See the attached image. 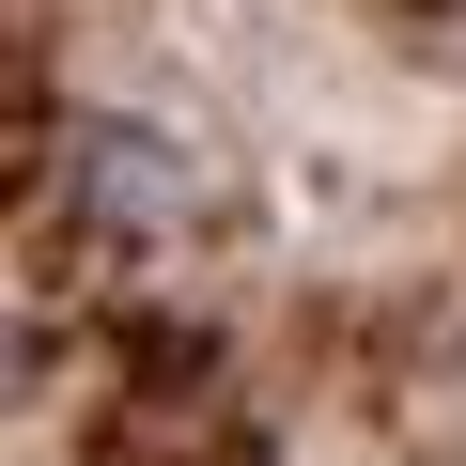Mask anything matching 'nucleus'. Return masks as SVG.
Listing matches in <instances>:
<instances>
[{"label":"nucleus","mask_w":466,"mask_h":466,"mask_svg":"<svg viewBox=\"0 0 466 466\" xmlns=\"http://www.w3.org/2000/svg\"><path fill=\"white\" fill-rule=\"evenodd\" d=\"M63 187L94 202V233H171L187 218V140L140 109H78L63 125Z\"/></svg>","instance_id":"1"}]
</instances>
